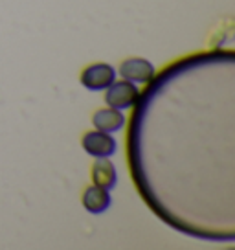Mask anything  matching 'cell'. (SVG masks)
Instances as JSON below:
<instances>
[{"instance_id":"cell-1","label":"cell","mask_w":235,"mask_h":250,"mask_svg":"<svg viewBox=\"0 0 235 250\" xmlns=\"http://www.w3.org/2000/svg\"><path fill=\"white\" fill-rule=\"evenodd\" d=\"M138 86L131 83V81H112L109 86H107V94H105V102L109 107L112 109H129L133 107L134 102L138 100Z\"/></svg>"},{"instance_id":"cell-2","label":"cell","mask_w":235,"mask_h":250,"mask_svg":"<svg viewBox=\"0 0 235 250\" xmlns=\"http://www.w3.org/2000/svg\"><path fill=\"white\" fill-rule=\"evenodd\" d=\"M114 79H116V70L109 62H94L81 72V85L88 90H103Z\"/></svg>"},{"instance_id":"cell-3","label":"cell","mask_w":235,"mask_h":250,"mask_svg":"<svg viewBox=\"0 0 235 250\" xmlns=\"http://www.w3.org/2000/svg\"><path fill=\"white\" fill-rule=\"evenodd\" d=\"M81 146L85 149L88 155L96 156H112L116 153V140L110 136V133H105V131H88V133L83 134L81 138Z\"/></svg>"},{"instance_id":"cell-4","label":"cell","mask_w":235,"mask_h":250,"mask_svg":"<svg viewBox=\"0 0 235 250\" xmlns=\"http://www.w3.org/2000/svg\"><path fill=\"white\" fill-rule=\"evenodd\" d=\"M119 76L131 83H147L155 78V64L143 57H129L121 62Z\"/></svg>"},{"instance_id":"cell-5","label":"cell","mask_w":235,"mask_h":250,"mask_svg":"<svg viewBox=\"0 0 235 250\" xmlns=\"http://www.w3.org/2000/svg\"><path fill=\"white\" fill-rule=\"evenodd\" d=\"M92 182L105 189H112L118 182V173L109 156H99L92 164Z\"/></svg>"},{"instance_id":"cell-6","label":"cell","mask_w":235,"mask_h":250,"mask_svg":"<svg viewBox=\"0 0 235 250\" xmlns=\"http://www.w3.org/2000/svg\"><path fill=\"white\" fill-rule=\"evenodd\" d=\"M81 201H83V206H85L86 211H90V213H103L110 206V193L109 189L94 184V186L86 188L85 191H83Z\"/></svg>"},{"instance_id":"cell-7","label":"cell","mask_w":235,"mask_h":250,"mask_svg":"<svg viewBox=\"0 0 235 250\" xmlns=\"http://www.w3.org/2000/svg\"><path fill=\"white\" fill-rule=\"evenodd\" d=\"M92 124H94L96 129L99 131H105V133H114V131H119L123 124H125V116L123 112L118 109H99L94 112L92 116Z\"/></svg>"}]
</instances>
